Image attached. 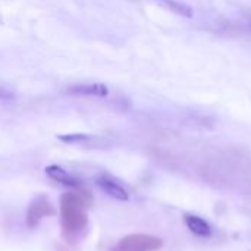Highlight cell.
<instances>
[{
    "label": "cell",
    "instance_id": "cell-1",
    "mask_svg": "<svg viewBox=\"0 0 251 251\" xmlns=\"http://www.w3.org/2000/svg\"><path fill=\"white\" fill-rule=\"evenodd\" d=\"M90 193H66L60 197V224L63 234L69 238L81 234L87 228V204Z\"/></svg>",
    "mask_w": 251,
    "mask_h": 251
},
{
    "label": "cell",
    "instance_id": "cell-2",
    "mask_svg": "<svg viewBox=\"0 0 251 251\" xmlns=\"http://www.w3.org/2000/svg\"><path fill=\"white\" fill-rule=\"evenodd\" d=\"M163 247V241L147 234H131L124 237L110 251H157Z\"/></svg>",
    "mask_w": 251,
    "mask_h": 251
},
{
    "label": "cell",
    "instance_id": "cell-3",
    "mask_svg": "<svg viewBox=\"0 0 251 251\" xmlns=\"http://www.w3.org/2000/svg\"><path fill=\"white\" fill-rule=\"evenodd\" d=\"M56 213L54 206L51 204V201L46 197V196H38L35 197L26 212V225L29 228H35L40 221L46 216H53Z\"/></svg>",
    "mask_w": 251,
    "mask_h": 251
},
{
    "label": "cell",
    "instance_id": "cell-4",
    "mask_svg": "<svg viewBox=\"0 0 251 251\" xmlns=\"http://www.w3.org/2000/svg\"><path fill=\"white\" fill-rule=\"evenodd\" d=\"M68 96L76 97H106L109 94V88L101 82H87V84H74L66 90Z\"/></svg>",
    "mask_w": 251,
    "mask_h": 251
},
{
    "label": "cell",
    "instance_id": "cell-5",
    "mask_svg": "<svg viewBox=\"0 0 251 251\" xmlns=\"http://www.w3.org/2000/svg\"><path fill=\"white\" fill-rule=\"evenodd\" d=\"M184 224L190 229L191 234H194L200 238H209L212 235V226L203 218H199L196 215H185Z\"/></svg>",
    "mask_w": 251,
    "mask_h": 251
},
{
    "label": "cell",
    "instance_id": "cell-6",
    "mask_svg": "<svg viewBox=\"0 0 251 251\" xmlns=\"http://www.w3.org/2000/svg\"><path fill=\"white\" fill-rule=\"evenodd\" d=\"M46 174L49 175V178H51L53 181L62 184V185H66V187H71V188H81V184L76 178H74L69 172H66L65 169H62L60 166L57 165H51L49 168H46Z\"/></svg>",
    "mask_w": 251,
    "mask_h": 251
},
{
    "label": "cell",
    "instance_id": "cell-7",
    "mask_svg": "<svg viewBox=\"0 0 251 251\" xmlns=\"http://www.w3.org/2000/svg\"><path fill=\"white\" fill-rule=\"evenodd\" d=\"M97 184L103 188V191H106V194H109L110 197H113V199H116V200L126 201L128 197H129L128 193H126V190H125L122 185H119L118 182H115L113 179H110V178H107V176L99 178Z\"/></svg>",
    "mask_w": 251,
    "mask_h": 251
},
{
    "label": "cell",
    "instance_id": "cell-8",
    "mask_svg": "<svg viewBox=\"0 0 251 251\" xmlns=\"http://www.w3.org/2000/svg\"><path fill=\"white\" fill-rule=\"evenodd\" d=\"M166 3H168V6H169V9L171 10H174V12H176V13H179V15H184V16H193V13H191V9L187 6V4H184V3H179V1H176V0H165Z\"/></svg>",
    "mask_w": 251,
    "mask_h": 251
},
{
    "label": "cell",
    "instance_id": "cell-9",
    "mask_svg": "<svg viewBox=\"0 0 251 251\" xmlns=\"http://www.w3.org/2000/svg\"><path fill=\"white\" fill-rule=\"evenodd\" d=\"M10 99H13V94L4 90L3 87H0V100H10Z\"/></svg>",
    "mask_w": 251,
    "mask_h": 251
}]
</instances>
